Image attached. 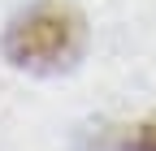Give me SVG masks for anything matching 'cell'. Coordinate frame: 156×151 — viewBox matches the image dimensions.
Masks as SVG:
<instances>
[{
	"label": "cell",
	"instance_id": "obj_1",
	"mask_svg": "<svg viewBox=\"0 0 156 151\" xmlns=\"http://www.w3.org/2000/svg\"><path fill=\"white\" fill-rule=\"evenodd\" d=\"M83 48H87V22L78 9L61 0H39V5L13 13L0 35L5 61L22 73H39V78L78 65Z\"/></svg>",
	"mask_w": 156,
	"mask_h": 151
},
{
	"label": "cell",
	"instance_id": "obj_2",
	"mask_svg": "<svg viewBox=\"0 0 156 151\" xmlns=\"http://www.w3.org/2000/svg\"><path fill=\"white\" fill-rule=\"evenodd\" d=\"M122 151H156V117H143L139 125H130Z\"/></svg>",
	"mask_w": 156,
	"mask_h": 151
}]
</instances>
